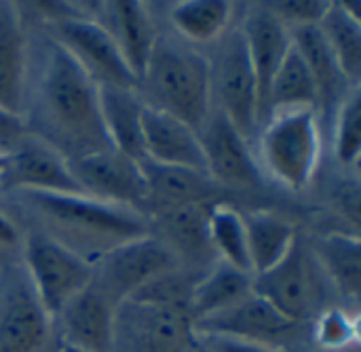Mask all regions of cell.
Here are the masks:
<instances>
[{
    "mask_svg": "<svg viewBox=\"0 0 361 352\" xmlns=\"http://www.w3.org/2000/svg\"><path fill=\"white\" fill-rule=\"evenodd\" d=\"M21 122L27 135L51 146L68 163L112 148L102 122L97 84L47 32L30 38Z\"/></svg>",
    "mask_w": 361,
    "mask_h": 352,
    "instance_id": "obj_1",
    "label": "cell"
},
{
    "mask_svg": "<svg viewBox=\"0 0 361 352\" xmlns=\"http://www.w3.org/2000/svg\"><path fill=\"white\" fill-rule=\"evenodd\" d=\"M8 199L30 215L36 232L51 237L89 264L152 232L144 213L87 194L21 190L8 192Z\"/></svg>",
    "mask_w": 361,
    "mask_h": 352,
    "instance_id": "obj_2",
    "label": "cell"
},
{
    "mask_svg": "<svg viewBox=\"0 0 361 352\" xmlns=\"http://www.w3.org/2000/svg\"><path fill=\"white\" fill-rule=\"evenodd\" d=\"M137 93L146 106L199 131L212 112L209 59L178 36L159 34Z\"/></svg>",
    "mask_w": 361,
    "mask_h": 352,
    "instance_id": "obj_3",
    "label": "cell"
},
{
    "mask_svg": "<svg viewBox=\"0 0 361 352\" xmlns=\"http://www.w3.org/2000/svg\"><path fill=\"white\" fill-rule=\"evenodd\" d=\"M258 165L290 192L307 190L322 161L317 110H286L267 116L258 135Z\"/></svg>",
    "mask_w": 361,
    "mask_h": 352,
    "instance_id": "obj_4",
    "label": "cell"
},
{
    "mask_svg": "<svg viewBox=\"0 0 361 352\" xmlns=\"http://www.w3.org/2000/svg\"><path fill=\"white\" fill-rule=\"evenodd\" d=\"M216 44L220 49L216 57L209 59L212 110L220 112L250 142L258 129L262 106L258 80L239 25H231Z\"/></svg>",
    "mask_w": 361,
    "mask_h": 352,
    "instance_id": "obj_5",
    "label": "cell"
},
{
    "mask_svg": "<svg viewBox=\"0 0 361 352\" xmlns=\"http://www.w3.org/2000/svg\"><path fill=\"white\" fill-rule=\"evenodd\" d=\"M19 256L34 294L53 319L91 283V264L42 232H25Z\"/></svg>",
    "mask_w": 361,
    "mask_h": 352,
    "instance_id": "obj_6",
    "label": "cell"
},
{
    "mask_svg": "<svg viewBox=\"0 0 361 352\" xmlns=\"http://www.w3.org/2000/svg\"><path fill=\"white\" fill-rule=\"evenodd\" d=\"M91 285L114 306L137 296L157 279L182 268L171 249L152 232L129 241L91 264Z\"/></svg>",
    "mask_w": 361,
    "mask_h": 352,
    "instance_id": "obj_7",
    "label": "cell"
},
{
    "mask_svg": "<svg viewBox=\"0 0 361 352\" xmlns=\"http://www.w3.org/2000/svg\"><path fill=\"white\" fill-rule=\"evenodd\" d=\"M192 342V319L184 308L135 298L116 308L112 352H188Z\"/></svg>",
    "mask_w": 361,
    "mask_h": 352,
    "instance_id": "obj_8",
    "label": "cell"
},
{
    "mask_svg": "<svg viewBox=\"0 0 361 352\" xmlns=\"http://www.w3.org/2000/svg\"><path fill=\"white\" fill-rule=\"evenodd\" d=\"M59 351L53 317L34 294L21 264L0 268V352Z\"/></svg>",
    "mask_w": 361,
    "mask_h": 352,
    "instance_id": "obj_9",
    "label": "cell"
},
{
    "mask_svg": "<svg viewBox=\"0 0 361 352\" xmlns=\"http://www.w3.org/2000/svg\"><path fill=\"white\" fill-rule=\"evenodd\" d=\"M44 32L59 42L97 87L137 91V78L127 65L112 34L95 19L74 17L51 25Z\"/></svg>",
    "mask_w": 361,
    "mask_h": 352,
    "instance_id": "obj_10",
    "label": "cell"
},
{
    "mask_svg": "<svg viewBox=\"0 0 361 352\" xmlns=\"http://www.w3.org/2000/svg\"><path fill=\"white\" fill-rule=\"evenodd\" d=\"M315 266L313 253L298 239L277 266L254 277V294L294 325L309 323L315 319L319 306Z\"/></svg>",
    "mask_w": 361,
    "mask_h": 352,
    "instance_id": "obj_11",
    "label": "cell"
},
{
    "mask_svg": "<svg viewBox=\"0 0 361 352\" xmlns=\"http://www.w3.org/2000/svg\"><path fill=\"white\" fill-rule=\"evenodd\" d=\"M205 173L218 188L258 190L262 186L260 165L250 148V142L216 110L199 129Z\"/></svg>",
    "mask_w": 361,
    "mask_h": 352,
    "instance_id": "obj_12",
    "label": "cell"
},
{
    "mask_svg": "<svg viewBox=\"0 0 361 352\" xmlns=\"http://www.w3.org/2000/svg\"><path fill=\"white\" fill-rule=\"evenodd\" d=\"M70 171L87 196L144 213L146 180L142 163L110 148L70 161Z\"/></svg>",
    "mask_w": 361,
    "mask_h": 352,
    "instance_id": "obj_13",
    "label": "cell"
},
{
    "mask_svg": "<svg viewBox=\"0 0 361 352\" xmlns=\"http://www.w3.org/2000/svg\"><path fill=\"white\" fill-rule=\"evenodd\" d=\"M6 169L0 177L2 192H66L85 194L70 171V163L40 139L23 133L8 150Z\"/></svg>",
    "mask_w": 361,
    "mask_h": 352,
    "instance_id": "obj_14",
    "label": "cell"
},
{
    "mask_svg": "<svg viewBox=\"0 0 361 352\" xmlns=\"http://www.w3.org/2000/svg\"><path fill=\"white\" fill-rule=\"evenodd\" d=\"M298 327L300 325H294L292 321L281 317L254 291L231 308L192 323V332L197 336H226L267 344L279 351H286V346L296 338L294 334L298 332Z\"/></svg>",
    "mask_w": 361,
    "mask_h": 352,
    "instance_id": "obj_15",
    "label": "cell"
},
{
    "mask_svg": "<svg viewBox=\"0 0 361 352\" xmlns=\"http://www.w3.org/2000/svg\"><path fill=\"white\" fill-rule=\"evenodd\" d=\"M116 308L89 283L53 319L59 346L78 352H112Z\"/></svg>",
    "mask_w": 361,
    "mask_h": 352,
    "instance_id": "obj_16",
    "label": "cell"
},
{
    "mask_svg": "<svg viewBox=\"0 0 361 352\" xmlns=\"http://www.w3.org/2000/svg\"><path fill=\"white\" fill-rule=\"evenodd\" d=\"M142 146L148 163L205 173L199 131L146 103L142 110Z\"/></svg>",
    "mask_w": 361,
    "mask_h": 352,
    "instance_id": "obj_17",
    "label": "cell"
},
{
    "mask_svg": "<svg viewBox=\"0 0 361 352\" xmlns=\"http://www.w3.org/2000/svg\"><path fill=\"white\" fill-rule=\"evenodd\" d=\"M30 72V36L15 2H0V112L21 120Z\"/></svg>",
    "mask_w": 361,
    "mask_h": 352,
    "instance_id": "obj_18",
    "label": "cell"
},
{
    "mask_svg": "<svg viewBox=\"0 0 361 352\" xmlns=\"http://www.w3.org/2000/svg\"><path fill=\"white\" fill-rule=\"evenodd\" d=\"M245 8L247 11L239 23V30L258 80L260 106H264L269 84L292 49V30L273 13L269 2L247 4Z\"/></svg>",
    "mask_w": 361,
    "mask_h": 352,
    "instance_id": "obj_19",
    "label": "cell"
},
{
    "mask_svg": "<svg viewBox=\"0 0 361 352\" xmlns=\"http://www.w3.org/2000/svg\"><path fill=\"white\" fill-rule=\"evenodd\" d=\"M97 21L116 40L127 65L135 74L137 82L148 63L152 46L159 38L150 4L146 2H99ZM140 87V84H137Z\"/></svg>",
    "mask_w": 361,
    "mask_h": 352,
    "instance_id": "obj_20",
    "label": "cell"
},
{
    "mask_svg": "<svg viewBox=\"0 0 361 352\" xmlns=\"http://www.w3.org/2000/svg\"><path fill=\"white\" fill-rule=\"evenodd\" d=\"M207 211L209 205H186L148 218L152 234L171 249L180 266L184 262H195L209 268L218 262L207 239Z\"/></svg>",
    "mask_w": 361,
    "mask_h": 352,
    "instance_id": "obj_21",
    "label": "cell"
},
{
    "mask_svg": "<svg viewBox=\"0 0 361 352\" xmlns=\"http://www.w3.org/2000/svg\"><path fill=\"white\" fill-rule=\"evenodd\" d=\"M142 171L146 180L144 215L146 207H152L154 213H159L186 205H212L218 201L220 188L205 173L178 167H161L148 161L142 163Z\"/></svg>",
    "mask_w": 361,
    "mask_h": 352,
    "instance_id": "obj_22",
    "label": "cell"
},
{
    "mask_svg": "<svg viewBox=\"0 0 361 352\" xmlns=\"http://www.w3.org/2000/svg\"><path fill=\"white\" fill-rule=\"evenodd\" d=\"M241 218L245 226L252 277L277 266L300 239L298 226L281 213L269 209H254L243 211Z\"/></svg>",
    "mask_w": 361,
    "mask_h": 352,
    "instance_id": "obj_23",
    "label": "cell"
},
{
    "mask_svg": "<svg viewBox=\"0 0 361 352\" xmlns=\"http://www.w3.org/2000/svg\"><path fill=\"white\" fill-rule=\"evenodd\" d=\"M99 89V110L104 131L112 150L123 156L144 163V146H142V110L144 101L137 91L131 89H114V87H97Z\"/></svg>",
    "mask_w": 361,
    "mask_h": 352,
    "instance_id": "obj_24",
    "label": "cell"
},
{
    "mask_svg": "<svg viewBox=\"0 0 361 352\" xmlns=\"http://www.w3.org/2000/svg\"><path fill=\"white\" fill-rule=\"evenodd\" d=\"M326 279L341 294L349 308L357 313L361 289V243L357 232H326L311 249Z\"/></svg>",
    "mask_w": 361,
    "mask_h": 352,
    "instance_id": "obj_25",
    "label": "cell"
},
{
    "mask_svg": "<svg viewBox=\"0 0 361 352\" xmlns=\"http://www.w3.org/2000/svg\"><path fill=\"white\" fill-rule=\"evenodd\" d=\"M254 291V277L250 272L237 270L224 262H214L201 277H197L190 300L188 313L192 323L216 315L220 310L231 308L233 304L241 302Z\"/></svg>",
    "mask_w": 361,
    "mask_h": 352,
    "instance_id": "obj_26",
    "label": "cell"
},
{
    "mask_svg": "<svg viewBox=\"0 0 361 352\" xmlns=\"http://www.w3.org/2000/svg\"><path fill=\"white\" fill-rule=\"evenodd\" d=\"M235 2L226 0H182L169 4V23L173 34L197 46L216 44L235 19Z\"/></svg>",
    "mask_w": 361,
    "mask_h": 352,
    "instance_id": "obj_27",
    "label": "cell"
},
{
    "mask_svg": "<svg viewBox=\"0 0 361 352\" xmlns=\"http://www.w3.org/2000/svg\"><path fill=\"white\" fill-rule=\"evenodd\" d=\"M317 27L345 78L353 87H360L361 2H330Z\"/></svg>",
    "mask_w": 361,
    "mask_h": 352,
    "instance_id": "obj_28",
    "label": "cell"
},
{
    "mask_svg": "<svg viewBox=\"0 0 361 352\" xmlns=\"http://www.w3.org/2000/svg\"><path fill=\"white\" fill-rule=\"evenodd\" d=\"M319 106V91L315 84V78L298 53V49L292 42L290 53L281 61L279 70L275 72L264 106L262 116H269L273 112H286V110H317Z\"/></svg>",
    "mask_w": 361,
    "mask_h": 352,
    "instance_id": "obj_29",
    "label": "cell"
},
{
    "mask_svg": "<svg viewBox=\"0 0 361 352\" xmlns=\"http://www.w3.org/2000/svg\"><path fill=\"white\" fill-rule=\"evenodd\" d=\"M292 42L298 49V53L302 55V59L307 61V65L315 78V84L319 91V103L332 101L338 108V103L347 97V93L357 87H353L341 72L319 27L315 25V27L292 30Z\"/></svg>",
    "mask_w": 361,
    "mask_h": 352,
    "instance_id": "obj_30",
    "label": "cell"
},
{
    "mask_svg": "<svg viewBox=\"0 0 361 352\" xmlns=\"http://www.w3.org/2000/svg\"><path fill=\"white\" fill-rule=\"evenodd\" d=\"M207 239L218 262L252 275L245 226L239 209L222 201L212 203L207 211Z\"/></svg>",
    "mask_w": 361,
    "mask_h": 352,
    "instance_id": "obj_31",
    "label": "cell"
},
{
    "mask_svg": "<svg viewBox=\"0 0 361 352\" xmlns=\"http://www.w3.org/2000/svg\"><path fill=\"white\" fill-rule=\"evenodd\" d=\"M357 313L347 306L322 308L311 325L315 351H351L360 344Z\"/></svg>",
    "mask_w": 361,
    "mask_h": 352,
    "instance_id": "obj_32",
    "label": "cell"
},
{
    "mask_svg": "<svg viewBox=\"0 0 361 352\" xmlns=\"http://www.w3.org/2000/svg\"><path fill=\"white\" fill-rule=\"evenodd\" d=\"M332 150L345 169H357L361 156V93L349 91L336 108Z\"/></svg>",
    "mask_w": 361,
    "mask_h": 352,
    "instance_id": "obj_33",
    "label": "cell"
},
{
    "mask_svg": "<svg viewBox=\"0 0 361 352\" xmlns=\"http://www.w3.org/2000/svg\"><path fill=\"white\" fill-rule=\"evenodd\" d=\"M273 13L290 27H315L322 23L330 8L328 0H290V2H269Z\"/></svg>",
    "mask_w": 361,
    "mask_h": 352,
    "instance_id": "obj_34",
    "label": "cell"
},
{
    "mask_svg": "<svg viewBox=\"0 0 361 352\" xmlns=\"http://www.w3.org/2000/svg\"><path fill=\"white\" fill-rule=\"evenodd\" d=\"M197 340L212 352H286L279 351V348H273V346H267V344L226 338V336H197Z\"/></svg>",
    "mask_w": 361,
    "mask_h": 352,
    "instance_id": "obj_35",
    "label": "cell"
},
{
    "mask_svg": "<svg viewBox=\"0 0 361 352\" xmlns=\"http://www.w3.org/2000/svg\"><path fill=\"white\" fill-rule=\"evenodd\" d=\"M21 243H23V232L11 220V215L0 209V260L6 256H19Z\"/></svg>",
    "mask_w": 361,
    "mask_h": 352,
    "instance_id": "obj_36",
    "label": "cell"
},
{
    "mask_svg": "<svg viewBox=\"0 0 361 352\" xmlns=\"http://www.w3.org/2000/svg\"><path fill=\"white\" fill-rule=\"evenodd\" d=\"M23 133H25V129L19 118L0 112V150L6 152Z\"/></svg>",
    "mask_w": 361,
    "mask_h": 352,
    "instance_id": "obj_37",
    "label": "cell"
},
{
    "mask_svg": "<svg viewBox=\"0 0 361 352\" xmlns=\"http://www.w3.org/2000/svg\"><path fill=\"white\" fill-rule=\"evenodd\" d=\"M188 352H212V351H207V348L197 340V336H195V342H192V346L188 348Z\"/></svg>",
    "mask_w": 361,
    "mask_h": 352,
    "instance_id": "obj_38",
    "label": "cell"
},
{
    "mask_svg": "<svg viewBox=\"0 0 361 352\" xmlns=\"http://www.w3.org/2000/svg\"><path fill=\"white\" fill-rule=\"evenodd\" d=\"M6 161H8V152L0 150V177H2V173H4V169H6Z\"/></svg>",
    "mask_w": 361,
    "mask_h": 352,
    "instance_id": "obj_39",
    "label": "cell"
},
{
    "mask_svg": "<svg viewBox=\"0 0 361 352\" xmlns=\"http://www.w3.org/2000/svg\"><path fill=\"white\" fill-rule=\"evenodd\" d=\"M313 352H357V348H351V351H313Z\"/></svg>",
    "mask_w": 361,
    "mask_h": 352,
    "instance_id": "obj_40",
    "label": "cell"
},
{
    "mask_svg": "<svg viewBox=\"0 0 361 352\" xmlns=\"http://www.w3.org/2000/svg\"><path fill=\"white\" fill-rule=\"evenodd\" d=\"M59 352H78V351H72V348H66V346H59Z\"/></svg>",
    "mask_w": 361,
    "mask_h": 352,
    "instance_id": "obj_41",
    "label": "cell"
},
{
    "mask_svg": "<svg viewBox=\"0 0 361 352\" xmlns=\"http://www.w3.org/2000/svg\"><path fill=\"white\" fill-rule=\"evenodd\" d=\"M0 268H2V264H0Z\"/></svg>",
    "mask_w": 361,
    "mask_h": 352,
    "instance_id": "obj_42",
    "label": "cell"
}]
</instances>
